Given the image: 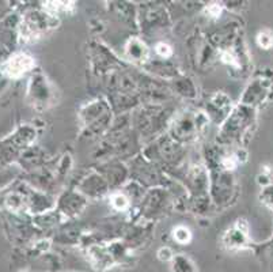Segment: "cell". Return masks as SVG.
I'll return each mask as SVG.
<instances>
[{
    "label": "cell",
    "mask_w": 273,
    "mask_h": 272,
    "mask_svg": "<svg viewBox=\"0 0 273 272\" xmlns=\"http://www.w3.org/2000/svg\"><path fill=\"white\" fill-rule=\"evenodd\" d=\"M33 66L32 59L26 55H15L5 64V72L10 76H19Z\"/></svg>",
    "instance_id": "cell-1"
}]
</instances>
